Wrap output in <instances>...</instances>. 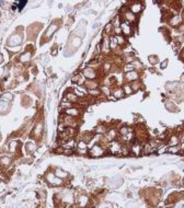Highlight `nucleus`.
<instances>
[{
	"instance_id": "nucleus-34",
	"label": "nucleus",
	"mask_w": 184,
	"mask_h": 208,
	"mask_svg": "<svg viewBox=\"0 0 184 208\" xmlns=\"http://www.w3.org/2000/svg\"><path fill=\"white\" fill-rule=\"evenodd\" d=\"M165 66H167V61H164L163 64L161 65V67H165Z\"/></svg>"
},
{
	"instance_id": "nucleus-5",
	"label": "nucleus",
	"mask_w": 184,
	"mask_h": 208,
	"mask_svg": "<svg viewBox=\"0 0 184 208\" xmlns=\"http://www.w3.org/2000/svg\"><path fill=\"white\" fill-rule=\"evenodd\" d=\"M21 42V36L18 34L11 36L10 40H9V45H19Z\"/></svg>"
},
{
	"instance_id": "nucleus-31",
	"label": "nucleus",
	"mask_w": 184,
	"mask_h": 208,
	"mask_svg": "<svg viewBox=\"0 0 184 208\" xmlns=\"http://www.w3.org/2000/svg\"><path fill=\"white\" fill-rule=\"evenodd\" d=\"M116 44H117L116 39H112V44H111V46H112V47H115V46H116Z\"/></svg>"
},
{
	"instance_id": "nucleus-6",
	"label": "nucleus",
	"mask_w": 184,
	"mask_h": 208,
	"mask_svg": "<svg viewBox=\"0 0 184 208\" xmlns=\"http://www.w3.org/2000/svg\"><path fill=\"white\" fill-rule=\"evenodd\" d=\"M121 148H122V147H121L117 143H112L111 147H110V150H111L112 154H119V151H121Z\"/></svg>"
},
{
	"instance_id": "nucleus-20",
	"label": "nucleus",
	"mask_w": 184,
	"mask_h": 208,
	"mask_svg": "<svg viewBox=\"0 0 184 208\" xmlns=\"http://www.w3.org/2000/svg\"><path fill=\"white\" fill-rule=\"evenodd\" d=\"M180 21H181V18H180L179 15H176L175 18H173V19H172V21H171V22H172V24H173V25H176L180 22Z\"/></svg>"
},
{
	"instance_id": "nucleus-21",
	"label": "nucleus",
	"mask_w": 184,
	"mask_h": 208,
	"mask_svg": "<svg viewBox=\"0 0 184 208\" xmlns=\"http://www.w3.org/2000/svg\"><path fill=\"white\" fill-rule=\"evenodd\" d=\"M87 87L88 88H92V89H94V88H96V83L95 82H87Z\"/></svg>"
},
{
	"instance_id": "nucleus-11",
	"label": "nucleus",
	"mask_w": 184,
	"mask_h": 208,
	"mask_svg": "<svg viewBox=\"0 0 184 208\" xmlns=\"http://www.w3.org/2000/svg\"><path fill=\"white\" fill-rule=\"evenodd\" d=\"M140 10H141V5L140 3H134V5L132 6V12L133 13H137Z\"/></svg>"
},
{
	"instance_id": "nucleus-23",
	"label": "nucleus",
	"mask_w": 184,
	"mask_h": 208,
	"mask_svg": "<svg viewBox=\"0 0 184 208\" xmlns=\"http://www.w3.org/2000/svg\"><path fill=\"white\" fill-rule=\"evenodd\" d=\"M124 91H125V92H126L127 94H130V93H132V91H133V89H132L130 87H128V85H125Z\"/></svg>"
},
{
	"instance_id": "nucleus-30",
	"label": "nucleus",
	"mask_w": 184,
	"mask_h": 208,
	"mask_svg": "<svg viewBox=\"0 0 184 208\" xmlns=\"http://www.w3.org/2000/svg\"><path fill=\"white\" fill-rule=\"evenodd\" d=\"M122 96V90H119L115 92V98H121Z\"/></svg>"
},
{
	"instance_id": "nucleus-18",
	"label": "nucleus",
	"mask_w": 184,
	"mask_h": 208,
	"mask_svg": "<svg viewBox=\"0 0 184 208\" xmlns=\"http://www.w3.org/2000/svg\"><path fill=\"white\" fill-rule=\"evenodd\" d=\"M125 17H126V19L130 21H134L135 20V15L133 12H127L126 14H125Z\"/></svg>"
},
{
	"instance_id": "nucleus-7",
	"label": "nucleus",
	"mask_w": 184,
	"mask_h": 208,
	"mask_svg": "<svg viewBox=\"0 0 184 208\" xmlns=\"http://www.w3.org/2000/svg\"><path fill=\"white\" fill-rule=\"evenodd\" d=\"M66 114L68 115V116H77V115L79 114V112H78V110L77 109H72V107H69V109L66 110Z\"/></svg>"
},
{
	"instance_id": "nucleus-1",
	"label": "nucleus",
	"mask_w": 184,
	"mask_h": 208,
	"mask_svg": "<svg viewBox=\"0 0 184 208\" xmlns=\"http://www.w3.org/2000/svg\"><path fill=\"white\" fill-rule=\"evenodd\" d=\"M46 181H47V183L50 184V185H53V186H60V185H63V180L59 178H57L55 173H47L46 174Z\"/></svg>"
},
{
	"instance_id": "nucleus-2",
	"label": "nucleus",
	"mask_w": 184,
	"mask_h": 208,
	"mask_svg": "<svg viewBox=\"0 0 184 208\" xmlns=\"http://www.w3.org/2000/svg\"><path fill=\"white\" fill-rule=\"evenodd\" d=\"M103 152H104L103 149L101 148L100 146H93L90 150V154H91L92 157H100V156L103 154Z\"/></svg>"
},
{
	"instance_id": "nucleus-29",
	"label": "nucleus",
	"mask_w": 184,
	"mask_h": 208,
	"mask_svg": "<svg viewBox=\"0 0 184 208\" xmlns=\"http://www.w3.org/2000/svg\"><path fill=\"white\" fill-rule=\"evenodd\" d=\"M28 149H29V151H34V150H35L34 145H33V144H29V145H28Z\"/></svg>"
},
{
	"instance_id": "nucleus-28",
	"label": "nucleus",
	"mask_w": 184,
	"mask_h": 208,
	"mask_svg": "<svg viewBox=\"0 0 184 208\" xmlns=\"http://www.w3.org/2000/svg\"><path fill=\"white\" fill-rule=\"evenodd\" d=\"M121 134H123V135H127V134H128V129L126 128V127H123V128L121 129Z\"/></svg>"
},
{
	"instance_id": "nucleus-3",
	"label": "nucleus",
	"mask_w": 184,
	"mask_h": 208,
	"mask_svg": "<svg viewBox=\"0 0 184 208\" xmlns=\"http://www.w3.org/2000/svg\"><path fill=\"white\" fill-rule=\"evenodd\" d=\"M77 204H78L81 208L85 207V206L89 204V198L87 197V196H85V195H81V196H79L78 199H77Z\"/></svg>"
},
{
	"instance_id": "nucleus-22",
	"label": "nucleus",
	"mask_w": 184,
	"mask_h": 208,
	"mask_svg": "<svg viewBox=\"0 0 184 208\" xmlns=\"http://www.w3.org/2000/svg\"><path fill=\"white\" fill-rule=\"evenodd\" d=\"M125 71H128V72H130V71H134V66H133V65H128V66H126V67H125Z\"/></svg>"
},
{
	"instance_id": "nucleus-14",
	"label": "nucleus",
	"mask_w": 184,
	"mask_h": 208,
	"mask_svg": "<svg viewBox=\"0 0 184 208\" xmlns=\"http://www.w3.org/2000/svg\"><path fill=\"white\" fill-rule=\"evenodd\" d=\"M57 29V25H50V29L47 30V32H46V36H50V35L53 34V32H54L55 30Z\"/></svg>"
},
{
	"instance_id": "nucleus-8",
	"label": "nucleus",
	"mask_w": 184,
	"mask_h": 208,
	"mask_svg": "<svg viewBox=\"0 0 184 208\" xmlns=\"http://www.w3.org/2000/svg\"><path fill=\"white\" fill-rule=\"evenodd\" d=\"M78 152L81 154H83L87 152V145L85 144V143H79V145H78Z\"/></svg>"
},
{
	"instance_id": "nucleus-9",
	"label": "nucleus",
	"mask_w": 184,
	"mask_h": 208,
	"mask_svg": "<svg viewBox=\"0 0 184 208\" xmlns=\"http://www.w3.org/2000/svg\"><path fill=\"white\" fill-rule=\"evenodd\" d=\"M137 77H138V74H137V72H135V71L127 72V74H126V79L127 80H135V79H137Z\"/></svg>"
},
{
	"instance_id": "nucleus-32",
	"label": "nucleus",
	"mask_w": 184,
	"mask_h": 208,
	"mask_svg": "<svg viewBox=\"0 0 184 208\" xmlns=\"http://www.w3.org/2000/svg\"><path fill=\"white\" fill-rule=\"evenodd\" d=\"M89 92H90L91 94H93V95H96V94H99V92H98V91H94V90H93V91H92V90H90Z\"/></svg>"
},
{
	"instance_id": "nucleus-4",
	"label": "nucleus",
	"mask_w": 184,
	"mask_h": 208,
	"mask_svg": "<svg viewBox=\"0 0 184 208\" xmlns=\"http://www.w3.org/2000/svg\"><path fill=\"white\" fill-rule=\"evenodd\" d=\"M54 173L57 178H61V180H64V178H66L67 176H68V173H67L66 171H64V170H61V169H56Z\"/></svg>"
},
{
	"instance_id": "nucleus-15",
	"label": "nucleus",
	"mask_w": 184,
	"mask_h": 208,
	"mask_svg": "<svg viewBox=\"0 0 184 208\" xmlns=\"http://www.w3.org/2000/svg\"><path fill=\"white\" fill-rule=\"evenodd\" d=\"M85 77H88V78H95V74H94V72L92 71V70H90V69H87L85 71Z\"/></svg>"
},
{
	"instance_id": "nucleus-10",
	"label": "nucleus",
	"mask_w": 184,
	"mask_h": 208,
	"mask_svg": "<svg viewBox=\"0 0 184 208\" xmlns=\"http://www.w3.org/2000/svg\"><path fill=\"white\" fill-rule=\"evenodd\" d=\"M122 31H123L124 34H130L132 29H130V26L128 25V23H123V24H122Z\"/></svg>"
},
{
	"instance_id": "nucleus-17",
	"label": "nucleus",
	"mask_w": 184,
	"mask_h": 208,
	"mask_svg": "<svg viewBox=\"0 0 184 208\" xmlns=\"http://www.w3.org/2000/svg\"><path fill=\"white\" fill-rule=\"evenodd\" d=\"M132 150H133L134 154H136V156H138L140 152V147L138 146V145H134V146L132 147Z\"/></svg>"
},
{
	"instance_id": "nucleus-19",
	"label": "nucleus",
	"mask_w": 184,
	"mask_h": 208,
	"mask_svg": "<svg viewBox=\"0 0 184 208\" xmlns=\"http://www.w3.org/2000/svg\"><path fill=\"white\" fill-rule=\"evenodd\" d=\"M168 150H169L170 152H172V154H176V152H179L180 148L179 147H176V146H172V147H170Z\"/></svg>"
},
{
	"instance_id": "nucleus-12",
	"label": "nucleus",
	"mask_w": 184,
	"mask_h": 208,
	"mask_svg": "<svg viewBox=\"0 0 184 208\" xmlns=\"http://www.w3.org/2000/svg\"><path fill=\"white\" fill-rule=\"evenodd\" d=\"M11 160L10 158H7V157H3V158L0 159V163L2 164V165H5V167H8L9 164H10Z\"/></svg>"
},
{
	"instance_id": "nucleus-26",
	"label": "nucleus",
	"mask_w": 184,
	"mask_h": 208,
	"mask_svg": "<svg viewBox=\"0 0 184 208\" xmlns=\"http://www.w3.org/2000/svg\"><path fill=\"white\" fill-rule=\"evenodd\" d=\"M26 3H28V2H26V1H20V2H19V9H23V8H24V6L26 5Z\"/></svg>"
},
{
	"instance_id": "nucleus-33",
	"label": "nucleus",
	"mask_w": 184,
	"mask_h": 208,
	"mask_svg": "<svg viewBox=\"0 0 184 208\" xmlns=\"http://www.w3.org/2000/svg\"><path fill=\"white\" fill-rule=\"evenodd\" d=\"M150 61H151V63H156V58H152V57H150Z\"/></svg>"
},
{
	"instance_id": "nucleus-16",
	"label": "nucleus",
	"mask_w": 184,
	"mask_h": 208,
	"mask_svg": "<svg viewBox=\"0 0 184 208\" xmlns=\"http://www.w3.org/2000/svg\"><path fill=\"white\" fill-rule=\"evenodd\" d=\"M30 59H31V53H29V52L21 56V60H22V61H28V60H30Z\"/></svg>"
},
{
	"instance_id": "nucleus-35",
	"label": "nucleus",
	"mask_w": 184,
	"mask_h": 208,
	"mask_svg": "<svg viewBox=\"0 0 184 208\" xmlns=\"http://www.w3.org/2000/svg\"><path fill=\"white\" fill-rule=\"evenodd\" d=\"M182 148H184V137L182 138Z\"/></svg>"
},
{
	"instance_id": "nucleus-24",
	"label": "nucleus",
	"mask_w": 184,
	"mask_h": 208,
	"mask_svg": "<svg viewBox=\"0 0 184 208\" xmlns=\"http://www.w3.org/2000/svg\"><path fill=\"white\" fill-rule=\"evenodd\" d=\"M17 145H18V143L17 141H14V143H11V148H10V150L11 151H15V149H17Z\"/></svg>"
},
{
	"instance_id": "nucleus-25",
	"label": "nucleus",
	"mask_w": 184,
	"mask_h": 208,
	"mask_svg": "<svg viewBox=\"0 0 184 208\" xmlns=\"http://www.w3.org/2000/svg\"><path fill=\"white\" fill-rule=\"evenodd\" d=\"M35 129H36V130H35V134L39 135V134L41 133V130H42V125L39 124L37 126H36V128H35Z\"/></svg>"
},
{
	"instance_id": "nucleus-27",
	"label": "nucleus",
	"mask_w": 184,
	"mask_h": 208,
	"mask_svg": "<svg viewBox=\"0 0 184 208\" xmlns=\"http://www.w3.org/2000/svg\"><path fill=\"white\" fill-rule=\"evenodd\" d=\"M116 41H117V44H122V43H124V39L122 37V36H116Z\"/></svg>"
},
{
	"instance_id": "nucleus-13",
	"label": "nucleus",
	"mask_w": 184,
	"mask_h": 208,
	"mask_svg": "<svg viewBox=\"0 0 184 208\" xmlns=\"http://www.w3.org/2000/svg\"><path fill=\"white\" fill-rule=\"evenodd\" d=\"M66 99L70 101V102H75V101H77V96L74 93H68L66 95Z\"/></svg>"
}]
</instances>
